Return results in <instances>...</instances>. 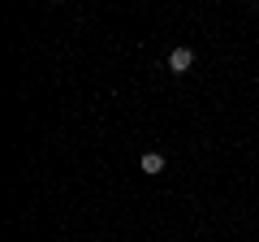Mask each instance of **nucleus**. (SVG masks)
I'll use <instances>...</instances> for the list:
<instances>
[{
    "label": "nucleus",
    "instance_id": "obj_1",
    "mask_svg": "<svg viewBox=\"0 0 259 242\" xmlns=\"http://www.w3.org/2000/svg\"><path fill=\"white\" fill-rule=\"evenodd\" d=\"M190 65H194L190 48H173V52H168V69H173V74H190Z\"/></svg>",
    "mask_w": 259,
    "mask_h": 242
},
{
    "label": "nucleus",
    "instance_id": "obj_2",
    "mask_svg": "<svg viewBox=\"0 0 259 242\" xmlns=\"http://www.w3.org/2000/svg\"><path fill=\"white\" fill-rule=\"evenodd\" d=\"M143 173H164V156L160 151H147L143 156Z\"/></svg>",
    "mask_w": 259,
    "mask_h": 242
}]
</instances>
